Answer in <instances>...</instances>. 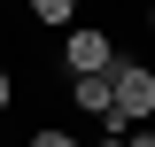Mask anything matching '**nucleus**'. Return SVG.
Listing matches in <instances>:
<instances>
[{
	"label": "nucleus",
	"instance_id": "nucleus-1",
	"mask_svg": "<svg viewBox=\"0 0 155 147\" xmlns=\"http://www.w3.org/2000/svg\"><path fill=\"white\" fill-rule=\"evenodd\" d=\"M116 124H147L155 116V70H140V62H116V101H109Z\"/></svg>",
	"mask_w": 155,
	"mask_h": 147
},
{
	"label": "nucleus",
	"instance_id": "nucleus-2",
	"mask_svg": "<svg viewBox=\"0 0 155 147\" xmlns=\"http://www.w3.org/2000/svg\"><path fill=\"white\" fill-rule=\"evenodd\" d=\"M70 70H78V77H101V70H116L109 39H101V31H70Z\"/></svg>",
	"mask_w": 155,
	"mask_h": 147
},
{
	"label": "nucleus",
	"instance_id": "nucleus-3",
	"mask_svg": "<svg viewBox=\"0 0 155 147\" xmlns=\"http://www.w3.org/2000/svg\"><path fill=\"white\" fill-rule=\"evenodd\" d=\"M109 101H116V70H101V77H78V109H85V116H109Z\"/></svg>",
	"mask_w": 155,
	"mask_h": 147
},
{
	"label": "nucleus",
	"instance_id": "nucleus-4",
	"mask_svg": "<svg viewBox=\"0 0 155 147\" xmlns=\"http://www.w3.org/2000/svg\"><path fill=\"white\" fill-rule=\"evenodd\" d=\"M31 16H39V23H70V16H78V0H31Z\"/></svg>",
	"mask_w": 155,
	"mask_h": 147
},
{
	"label": "nucleus",
	"instance_id": "nucleus-5",
	"mask_svg": "<svg viewBox=\"0 0 155 147\" xmlns=\"http://www.w3.org/2000/svg\"><path fill=\"white\" fill-rule=\"evenodd\" d=\"M31 147H78V139H70V132H54V124H47V132H39Z\"/></svg>",
	"mask_w": 155,
	"mask_h": 147
},
{
	"label": "nucleus",
	"instance_id": "nucleus-6",
	"mask_svg": "<svg viewBox=\"0 0 155 147\" xmlns=\"http://www.w3.org/2000/svg\"><path fill=\"white\" fill-rule=\"evenodd\" d=\"M124 147H155V132H140V124H132V132H124Z\"/></svg>",
	"mask_w": 155,
	"mask_h": 147
},
{
	"label": "nucleus",
	"instance_id": "nucleus-7",
	"mask_svg": "<svg viewBox=\"0 0 155 147\" xmlns=\"http://www.w3.org/2000/svg\"><path fill=\"white\" fill-rule=\"evenodd\" d=\"M8 101H16V85H8V70H0V109H8Z\"/></svg>",
	"mask_w": 155,
	"mask_h": 147
},
{
	"label": "nucleus",
	"instance_id": "nucleus-8",
	"mask_svg": "<svg viewBox=\"0 0 155 147\" xmlns=\"http://www.w3.org/2000/svg\"><path fill=\"white\" fill-rule=\"evenodd\" d=\"M101 147H124V139H101Z\"/></svg>",
	"mask_w": 155,
	"mask_h": 147
},
{
	"label": "nucleus",
	"instance_id": "nucleus-9",
	"mask_svg": "<svg viewBox=\"0 0 155 147\" xmlns=\"http://www.w3.org/2000/svg\"><path fill=\"white\" fill-rule=\"evenodd\" d=\"M147 23H155V16H147Z\"/></svg>",
	"mask_w": 155,
	"mask_h": 147
}]
</instances>
